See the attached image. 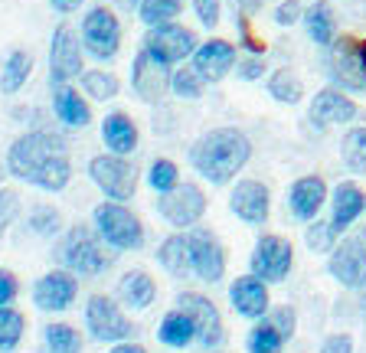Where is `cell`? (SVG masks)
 Returning a JSON list of instances; mask_svg holds the SVG:
<instances>
[{
  "label": "cell",
  "instance_id": "1",
  "mask_svg": "<svg viewBox=\"0 0 366 353\" xmlns=\"http://www.w3.org/2000/svg\"><path fill=\"white\" fill-rule=\"evenodd\" d=\"M7 174L46 193H59L72 180L69 147L56 131H26L7 147Z\"/></svg>",
  "mask_w": 366,
  "mask_h": 353
},
{
  "label": "cell",
  "instance_id": "2",
  "mask_svg": "<svg viewBox=\"0 0 366 353\" xmlns=\"http://www.w3.org/2000/svg\"><path fill=\"white\" fill-rule=\"evenodd\" d=\"M252 161V141L239 128H213L199 134L190 147V164L213 187H226Z\"/></svg>",
  "mask_w": 366,
  "mask_h": 353
},
{
  "label": "cell",
  "instance_id": "3",
  "mask_svg": "<svg viewBox=\"0 0 366 353\" xmlns=\"http://www.w3.org/2000/svg\"><path fill=\"white\" fill-rule=\"evenodd\" d=\"M56 262L66 272L82 278H95L112 265V255H105V242L99 239V232L89 226H69L66 236L56 246Z\"/></svg>",
  "mask_w": 366,
  "mask_h": 353
},
{
  "label": "cell",
  "instance_id": "4",
  "mask_svg": "<svg viewBox=\"0 0 366 353\" xmlns=\"http://www.w3.org/2000/svg\"><path fill=\"white\" fill-rule=\"evenodd\" d=\"M92 226H95L99 239L108 249L134 252V249L144 246V223L124 203H114V200L99 203V207L92 209Z\"/></svg>",
  "mask_w": 366,
  "mask_h": 353
},
{
  "label": "cell",
  "instance_id": "5",
  "mask_svg": "<svg viewBox=\"0 0 366 353\" xmlns=\"http://www.w3.org/2000/svg\"><path fill=\"white\" fill-rule=\"evenodd\" d=\"M79 39H82V49L92 59L112 62L122 49V20L105 4L89 7L82 16V26H79Z\"/></svg>",
  "mask_w": 366,
  "mask_h": 353
},
{
  "label": "cell",
  "instance_id": "6",
  "mask_svg": "<svg viewBox=\"0 0 366 353\" xmlns=\"http://www.w3.org/2000/svg\"><path fill=\"white\" fill-rule=\"evenodd\" d=\"M89 176L92 184L99 187L105 193V200H114V203H128L134 200L137 193V167L122 157V154H99L89 161Z\"/></svg>",
  "mask_w": 366,
  "mask_h": 353
},
{
  "label": "cell",
  "instance_id": "7",
  "mask_svg": "<svg viewBox=\"0 0 366 353\" xmlns=\"http://www.w3.org/2000/svg\"><path fill=\"white\" fill-rule=\"evenodd\" d=\"M197 46H199L197 33H193L190 26L177 24V20H170V24H157V26H147L144 43H141V49H147L154 59H160L164 66H170V69H174V66H180L183 59H190Z\"/></svg>",
  "mask_w": 366,
  "mask_h": 353
},
{
  "label": "cell",
  "instance_id": "8",
  "mask_svg": "<svg viewBox=\"0 0 366 353\" xmlns=\"http://www.w3.org/2000/svg\"><path fill=\"white\" fill-rule=\"evenodd\" d=\"M327 275L347 292H363L366 288V236H347L330 249Z\"/></svg>",
  "mask_w": 366,
  "mask_h": 353
},
{
  "label": "cell",
  "instance_id": "9",
  "mask_svg": "<svg viewBox=\"0 0 366 353\" xmlns=\"http://www.w3.org/2000/svg\"><path fill=\"white\" fill-rule=\"evenodd\" d=\"M187 246H190V269L199 282L216 284L226 278V249L213 229L197 223L193 229H187Z\"/></svg>",
  "mask_w": 366,
  "mask_h": 353
},
{
  "label": "cell",
  "instance_id": "10",
  "mask_svg": "<svg viewBox=\"0 0 366 353\" xmlns=\"http://www.w3.org/2000/svg\"><path fill=\"white\" fill-rule=\"evenodd\" d=\"M85 327H89L92 340H99V344H122V340H131V334H134V324L122 314V307L108 294H92L89 298Z\"/></svg>",
  "mask_w": 366,
  "mask_h": 353
},
{
  "label": "cell",
  "instance_id": "11",
  "mask_svg": "<svg viewBox=\"0 0 366 353\" xmlns=\"http://www.w3.org/2000/svg\"><path fill=\"white\" fill-rule=\"evenodd\" d=\"M327 79L343 89V92H366V66L357 53V39L340 36L327 46V59H324Z\"/></svg>",
  "mask_w": 366,
  "mask_h": 353
},
{
  "label": "cell",
  "instance_id": "12",
  "mask_svg": "<svg viewBox=\"0 0 366 353\" xmlns=\"http://www.w3.org/2000/svg\"><path fill=\"white\" fill-rule=\"evenodd\" d=\"M82 39L69 24H59L49 39V85H66L82 76Z\"/></svg>",
  "mask_w": 366,
  "mask_h": 353
},
{
  "label": "cell",
  "instance_id": "13",
  "mask_svg": "<svg viewBox=\"0 0 366 353\" xmlns=\"http://www.w3.org/2000/svg\"><path fill=\"white\" fill-rule=\"evenodd\" d=\"M157 213L164 216L170 226H177V229H193L206 216V193L199 190V184L183 180V184H177L170 193H160Z\"/></svg>",
  "mask_w": 366,
  "mask_h": 353
},
{
  "label": "cell",
  "instance_id": "14",
  "mask_svg": "<svg viewBox=\"0 0 366 353\" xmlns=\"http://www.w3.org/2000/svg\"><path fill=\"white\" fill-rule=\"evenodd\" d=\"M249 265H252V275H259L262 282H268V284L285 282L291 265H295V249H291L288 239L268 232V236H259V242L252 249Z\"/></svg>",
  "mask_w": 366,
  "mask_h": 353
},
{
  "label": "cell",
  "instance_id": "15",
  "mask_svg": "<svg viewBox=\"0 0 366 353\" xmlns=\"http://www.w3.org/2000/svg\"><path fill=\"white\" fill-rule=\"evenodd\" d=\"M177 307L187 311L193 317V327H197V340L206 347V350H216L226 340V327H222V314L213 301L199 292H183L177 294Z\"/></svg>",
  "mask_w": 366,
  "mask_h": 353
},
{
  "label": "cell",
  "instance_id": "16",
  "mask_svg": "<svg viewBox=\"0 0 366 353\" xmlns=\"http://www.w3.org/2000/svg\"><path fill=\"white\" fill-rule=\"evenodd\" d=\"M360 118V105L350 99V95L337 89V85H327L314 95L311 108H307V121L314 128H334V124H353Z\"/></svg>",
  "mask_w": 366,
  "mask_h": 353
},
{
  "label": "cell",
  "instance_id": "17",
  "mask_svg": "<svg viewBox=\"0 0 366 353\" xmlns=\"http://www.w3.org/2000/svg\"><path fill=\"white\" fill-rule=\"evenodd\" d=\"M131 89H134V95L141 101L157 105L170 92V66H164L147 49H141L134 56V62H131Z\"/></svg>",
  "mask_w": 366,
  "mask_h": 353
},
{
  "label": "cell",
  "instance_id": "18",
  "mask_svg": "<svg viewBox=\"0 0 366 353\" xmlns=\"http://www.w3.org/2000/svg\"><path fill=\"white\" fill-rule=\"evenodd\" d=\"M229 209L245 226H265L268 213H272V193L262 180H236V187L229 193Z\"/></svg>",
  "mask_w": 366,
  "mask_h": 353
},
{
  "label": "cell",
  "instance_id": "19",
  "mask_svg": "<svg viewBox=\"0 0 366 353\" xmlns=\"http://www.w3.org/2000/svg\"><path fill=\"white\" fill-rule=\"evenodd\" d=\"M190 59H193L190 66L206 79V85H216V82H222L229 72L236 69L239 56H236V46H232L229 39L213 36V39H206V43H199V46L193 49Z\"/></svg>",
  "mask_w": 366,
  "mask_h": 353
},
{
  "label": "cell",
  "instance_id": "20",
  "mask_svg": "<svg viewBox=\"0 0 366 353\" xmlns=\"http://www.w3.org/2000/svg\"><path fill=\"white\" fill-rule=\"evenodd\" d=\"M79 294V278L66 269H53L36 278L33 284V304L39 311H66Z\"/></svg>",
  "mask_w": 366,
  "mask_h": 353
},
{
  "label": "cell",
  "instance_id": "21",
  "mask_svg": "<svg viewBox=\"0 0 366 353\" xmlns=\"http://www.w3.org/2000/svg\"><path fill=\"white\" fill-rule=\"evenodd\" d=\"M327 197H330V193H327L324 176L305 174V176H297L295 184H291V190H288V209H291V216H295L297 223H311V219H317L320 209H324Z\"/></svg>",
  "mask_w": 366,
  "mask_h": 353
},
{
  "label": "cell",
  "instance_id": "22",
  "mask_svg": "<svg viewBox=\"0 0 366 353\" xmlns=\"http://www.w3.org/2000/svg\"><path fill=\"white\" fill-rule=\"evenodd\" d=\"M229 304L239 317H249V321H259L268 314V282H262L259 275H242L229 284Z\"/></svg>",
  "mask_w": 366,
  "mask_h": 353
},
{
  "label": "cell",
  "instance_id": "23",
  "mask_svg": "<svg viewBox=\"0 0 366 353\" xmlns=\"http://www.w3.org/2000/svg\"><path fill=\"white\" fill-rule=\"evenodd\" d=\"M327 200H330V226H334L337 236L350 229L366 209V193L353 180H340Z\"/></svg>",
  "mask_w": 366,
  "mask_h": 353
},
{
  "label": "cell",
  "instance_id": "24",
  "mask_svg": "<svg viewBox=\"0 0 366 353\" xmlns=\"http://www.w3.org/2000/svg\"><path fill=\"white\" fill-rule=\"evenodd\" d=\"M102 141H105V147L112 154L128 157V154L137 151L141 131H137V124H134L131 115H124V111H112V115H105V121H102Z\"/></svg>",
  "mask_w": 366,
  "mask_h": 353
},
{
  "label": "cell",
  "instance_id": "25",
  "mask_svg": "<svg viewBox=\"0 0 366 353\" xmlns=\"http://www.w3.org/2000/svg\"><path fill=\"white\" fill-rule=\"evenodd\" d=\"M53 111L66 128H89L92 124L89 101H85V95H79V89H72L69 82L53 89Z\"/></svg>",
  "mask_w": 366,
  "mask_h": 353
},
{
  "label": "cell",
  "instance_id": "26",
  "mask_svg": "<svg viewBox=\"0 0 366 353\" xmlns=\"http://www.w3.org/2000/svg\"><path fill=\"white\" fill-rule=\"evenodd\" d=\"M301 24H305L307 39H311L314 46H320V49H327L330 43L337 39L334 7H330V4H324V0H317V4L305 7V14H301Z\"/></svg>",
  "mask_w": 366,
  "mask_h": 353
},
{
  "label": "cell",
  "instance_id": "27",
  "mask_svg": "<svg viewBox=\"0 0 366 353\" xmlns=\"http://www.w3.org/2000/svg\"><path fill=\"white\" fill-rule=\"evenodd\" d=\"M118 298H122V304L134 307V311H147L154 304V298H157V284L141 269L124 272L122 282H118Z\"/></svg>",
  "mask_w": 366,
  "mask_h": 353
},
{
  "label": "cell",
  "instance_id": "28",
  "mask_svg": "<svg viewBox=\"0 0 366 353\" xmlns=\"http://www.w3.org/2000/svg\"><path fill=\"white\" fill-rule=\"evenodd\" d=\"M157 340L164 347H170V350H183V347H190L193 340H197L193 317L187 314V311H180V307H174V311H170V314H164V321H160Z\"/></svg>",
  "mask_w": 366,
  "mask_h": 353
},
{
  "label": "cell",
  "instance_id": "29",
  "mask_svg": "<svg viewBox=\"0 0 366 353\" xmlns=\"http://www.w3.org/2000/svg\"><path fill=\"white\" fill-rule=\"evenodd\" d=\"M157 262L160 269L170 272L174 278H187L190 275V246H187V232H174L157 246Z\"/></svg>",
  "mask_w": 366,
  "mask_h": 353
},
{
  "label": "cell",
  "instance_id": "30",
  "mask_svg": "<svg viewBox=\"0 0 366 353\" xmlns=\"http://www.w3.org/2000/svg\"><path fill=\"white\" fill-rule=\"evenodd\" d=\"M30 76H33V56L26 49H10L4 66H0V92L16 95Z\"/></svg>",
  "mask_w": 366,
  "mask_h": 353
},
{
  "label": "cell",
  "instance_id": "31",
  "mask_svg": "<svg viewBox=\"0 0 366 353\" xmlns=\"http://www.w3.org/2000/svg\"><path fill=\"white\" fill-rule=\"evenodd\" d=\"M265 89L278 105H297V101L305 99V82H301V76L295 69H274L268 76Z\"/></svg>",
  "mask_w": 366,
  "mask_h": 353
},
{
  "label": "cell",
  "instance_id": "32",
  "mask_svg": "<svg viewBox=\"0 0 366 353\" xmlns=\"http://www.w3.org/2000/svg\"><path fill=\"white\" fill-rule=\"evenodd\" d=\"M79 82H82V92L95 101H112L114 95L122 92L118 76H114V72H105V69H82Z\"/></svg>",
  "mask_w": 366,
  "mask_h": 353
},
{
  "label": "cell",
  "instance_id": "33",
  "mask_svg": "<svg viewBox=\"0 0 366 353\" xmlns=\"http://www.w3.org/2000/svg\"><path fill=\"white\" fill-rule=\"evenodd\" d=\"M46 353H82V334L72 324H49L43 327Z\"/></svg>",
  "mask_w": 366,
  "mask_h": 353
},
{
  "label": "cell",
  "instance_id": "34",
  "mask_svg": "<svg viewBox=\"0 0 366 353\" xmlns=\"http://www.w3.org/2000/svg\"><path fill=\"white\" fill-rule=\"evenodd\" d=\"M170 92L183 101H197V99H203V92H206V79L199 76L193 66H183L180 62V66L170 72Z\"/></svg>",
  "mask_w": 366,
  "mask_h": 353
},
{
  "label": "cell",
  "instance_id": "35",
  "mask_svg": "<svg viewBox=\"0 0 366 353\" xmlns=\"http://www.w3.org/2000/svg\"><path fill=\"white\" fill-rule=\"evenodd\" d=\"M340 157H343V164H347V170L366 174V124H357V128H350L343 134Z\"/></svg>",
  "mask_w": 366,
  "mask_h": 353
},
{
  "label": "cell",
  "instance_id": "36",
  "mask_svg": "<svg viewBox=\"0 0 366 353\" xmlns=\"http://www.w3.org/2000/svg\"><path fill=\"white\" fill-rule=\"evenodd\" d=\"M183 14V0H141L137 4V16L144 26H157V24H170Z\"/></svg>",
  "mask_w": 366,
  "mask_h": 353
},
{
  "label": "cell",
  "instance_id": "37",
  "mask_svg": "<svg viewBox=\"0 0 366 353\" xmlns=\"http://www.w3.org/2000/svg\"><path fill=\"white\" fill-rule=\"evenodd\" d=\"M23 330H26V321H23L20 311L10 304L0 307V353L16 350L23 340Z\"/></svg>",
  "mask_w": 366,
  "mask_h": 353
},
{
  "label": "cell",
  "instance_id": "38",
  "mask_svg": "<svg viewBox=\"0 0 366 353\" xmlns=\"http://www.w3.org/2000/svg\"><path fill=\"white\" fill-rule=\"evenodd\" d=\"M26 226H30L33 236L53 239L56 232L62 229V213L56 207H49V203H36V207L30 209V216H26Z\"/></svg>",
  "mask_w": 366,
  "mask_h": 353
},
{
  "label": "cell",
  "instance_id": "39",
  "mask_svg": "<svg viewBox=\"0 0 366 353\" xmlns=\"http://www.w3.org/2000/svg\"><path fill=\"white\" fill-rule=\"evenodd\" d=\"M245 347H249V353H282L285 347V337L274 330L272 321H265V317H259V324L252 327L249 340H245Z\"/></svg>",
  "mask_w": 366,
  "mask_h": 353
},
{
  "label": "cell",
  "instance_id": "40",
  "mask_svg": "<svg viewBox=\"0 0 366 353\" xmlns=\"http://www.w3.org/2000/svg\"><path fill=\"white\" fill-rule=\"evenodd\" d=\"M147 184H151V190L157 193H170L177 184H180V170H177L174 161H167V157H157V161H151V167H147Z\"/></svg>",
  "mask_w": 366,
  "mask_h": 353
},
{
  "label": "cell",
  "instance_id": "41",
  "mask_svg": "<svg viewBox=\"0 0 366 353\" xmlns=\"http://www.w3.org/2000/svg\"><path fill=\"white\" fill-rule=\"evenodd\" d=\"M305 242L311 252L330 255V249L337 246V232H334V226H330V219H311L305 229Z\"/></svg>",
  "mask_w": 366,
  "mask_h": 353
},
{
  "label": "cell",
  "instance_id": "42",
  "mask_svg": "<svg viewBox=\"0 0 366 353\" xmlns=\"http://www.w3.org/2000/svg\"><path fill=\"white\" fill-rule=\"evenodd\" d=\"M16 216H20V193L0 187V236L14 226Z\"/></svg>",
  "mask_w": 366,
  "mask_h": 353
},
{
  "label": "cell",
  "instance_id": "43",
  "mask_svg": "<svg viewBox=\"0 0 366 353\" xmlns=\"http://www.w3.org/2000/svg\"><path fill=\"white\" fill-rule=\"evenodd\" d=\"M193 14H197L199 26L206 30H216L222 20V4L219 0H193Z\"/></svg>",
  "mask_w": 366,
  "mask_h": 353
},
{
  "label": "cell",
  "instance_id": "44",
  "mask_svg": "<svg viewBox=\"0 0 366 353\" xmlns=\"http://www.w3.org/2000/svg\"><path fill=\"white\" fill-rule=\"evenodd\" d=\"M268 321L274 324V330H278V334H282L285 340L295 337V330H297V311H295V307H288V304L278 307V311H274V314L268 317Z\"/></svg>",
  "mask_w": 366,
  "mask_h": 353
},
{
  "label": "cell",
  "instance_id": "45",
  "mask_svg": "<svg viewBox=\"0 0 366 353\" xmlns=\"http://www.w3.org/2000/svg\"><path fill=\"white\" fill-rule=\"evenodd\" d=\"M301 14H305V7H301V0H282L278 7H274L272 20L278 26H295L297 20H301Z\"/></svg>",
  "mask_w": 366,
  "mask_h": 353
},
{
  "label": "cell",
  "instance_id": "46",
  "mask_svg": "<svg viewBox=\"0 0 366 353\" xmlns=\"http://www.w3.org/2000/svg\"><path fill=\"white\" fill-rule=\"evenodd\" d=\"M236 76L242 82H259L265 76V59L262 56H249V59H236Z\"/></svg>",
  "mask_w": 366,
  "mask_h": 353
},
{
  "label": "cell",
  "instance_id": "47",
  "mask_svg": "<svg viewBox=\"0 0 366 353\" xmlns=\"http://www.w3.org/2000/svg\"><path fill=\"white\" fill-rule=\"evenodd\" d=\"M320 353H353V337L350 334H330L320 344Z\"/></svg>",
  "mask_w": 366,
  "mask_h": 353
},
{
  "label": "cell",
  "instance_id": "48",
  "mask_svg": "<svg viewBox=\"0 0 366 353\" xmlns=\"http://www.w3.org/2000/svg\"><path fill=\"white\" fill-rule=\"evenodd\" d=\"M16 292H20V284H16V275L7 269H0V307L10 304V301L16 298Z\"/></svg>",
  "mask_w": 366,
  "mask_h": 353
},
{
  "label": "cell",
  "instance_id": "49",
  "mask_svg": "<svg viewBox=\"0 0 366 353\" xmlns=\"http://www.w3.org/2000/svg\"><path fill=\"white\" fill-rule=\"evenodd\" d=\"M262 4H265V0H236V14L252 16V14H259L262 10Z\"/></svg>",
  "mask_w": 366,
  "mask_h": 353
},
{
  "label": "cell",
  "instance_id": "50",
  "mask_svg": "<svg viewBox=\"0 0 366 353\" xmlns=\"http://www.w3.org/2000/svg\"><path fill=\"white\" fill-rule=\"evenodd\" d=\"M49 4H53V10H59V14H76L85 0H49Z\"/></svg>",
  "mask_w": 366,
  "mask_h": 353
},
{
  "label": "cell",
  "instance_id": "51",
  "mask_svg": "<svg viewBox=\"0 0 366 353\" xmlns=\"http://www.w3.org/2000/svg\"><path fill=\"white\" fill-rule=\"evenodd\" d=\"M112 353H147V347L141 344H131V340H122V344H114Z\"/></svg>",
  "mask_w": 366,
  "mask_h": 353
},
{
  "label": "cell",
  "instance_id": "52",
  "mask_svg": "<svg viewBox=\"0 0 366 353\" xmlns=\"http://www.w3.org/2000/svg\"><path fill=\"white\" fill-rule=\"evenodd\" d=\"M122 4H124L128 10H137V4H141V0H122Z\"/></svg>",
  "mask_w": 366,
  "mask_h": 353
},
{
  "label": "cell",
  "instance_id": "53",
  "mask_svg": "<svg viewBox=\"0 0 366 353\" xmlns=\"http://www.w3.org/2000/svg\"><path fill=\"white\" fill-rule=\"evenodd\" d=\"M4 176H7V167H0V184H4Z\"/></svg>",
  "mask_w": 366,
  "mask_h": 353
},
{
  "label": "cell",
  "instance_id": "54",
  "mask_svg": "<svg viewBox=\"0 0 366 353\" xmlns=\"http://www.w3.org/2000/svg\"><path fill=\"white\" fill-rule=\"evenodd\" d=\"M363 236H366V232H363Z\"/></svg>",
  "mask_w": 366,
  "mask_h": 353
}]
</instances>
